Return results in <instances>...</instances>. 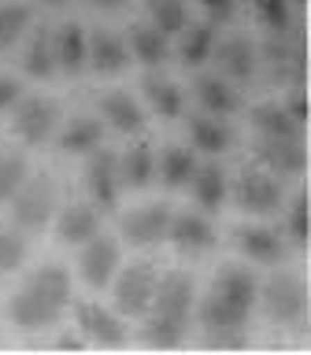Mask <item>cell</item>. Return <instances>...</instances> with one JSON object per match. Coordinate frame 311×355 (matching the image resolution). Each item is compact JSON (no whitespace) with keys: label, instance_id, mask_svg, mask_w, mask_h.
<instances>
[{"label":"cell","instance_id":"cell-28","mask_svg":"<svg viewBox=\"0 0 311 355\" xmlns=\"http://www.w3.org/2000/svg\"><path fill=\"white\" fill-rule=\"evenodd\" d=\"M26 285L33 288V293H41L44 300H52L56 307H63V311L71 307V274H67L63 266H56V263L37 266Z\"/></svg>","mask_w":311,"mask_h":355},{"label":"cell","instance_id":"cell-41","mask_svg":"<svg viewBox=\"0 0 311 355\" xmlns=\"http://www.w3.org/2000/svg\"><path fill=\"white\" fill-rule=\"evenodd\" d=\"M289 237H293V244H304L311 241V200L308 196H296L293 207H289Z\"/></svg>","mask_w":311,"mask_h":355},{"label":"cell","instance_id":"cell-44","mask_svg":"<svg viewBox=\"0 0 311 355\" xmlns=\"http://www.w3.org/2000/svg\"><path fill=\"white\" fill-rule=\"evenodd\" d=\"M289 115H293L300 126H304V122L311 119V104H308V93H300V85H296V93H293V100H289Z\"/></svg>","mask_w":311,"mask_h":355},{"label":"cell","instance_id":"cell-6","mask_svg":"<svg viewBox=\"0 0 311 355\" xmlns=\"http://www.w3.org/2000/svg\"><path fill=\"white\" fill-rule=\"evenodd\" d=\"M119 259H122L119 241L104 237V233H93V237L85 241V248H82V259H78L82 282H85L89 288L111 285V277H115V270H119Z\"/></svg>","mask_w":311,"mask_h":355},{"label":"cell","instance_id":"cell-33","mask_svg":"<svg viewBox=\"0 0 311 355\" xmlns=\"http://www.w3.org/2000/svg\"><path fill=\"white\" fill-rule=\"evenodd\" d=\"M156 171H160V182L167 189H185L193 171H196V159H193V152H185V148H167L160 155V163H156Z\"/></svg>","mask_w":311,"mask_h":355},{"label":"cell","instance_id":"cell-5","mask_svg":"<svg viewBox=\"0 0 311 355\" xmlns=\"http://www.w3.org/2000/svg\"><path fill=\"white\" fill-rule=\"evenodd\" d=\"M15 115H11V130L19 133L26 144H44L52 137L56 122H60V104L49 96H26L15 100Z\"/></svg>","mask_w":311,"mask_h":355},{"label":"cell","instance_id":"cell-43","mask_svg":"<svg viewBox=\"0 0 311 355\" xmlns=\"http://www.w3.org/2000/svg\"><path fill=\"white\" fill-rule=\"evenodd\" d=\"M200 8H204L215 22H230L233 11H237V0H200Z\"/></svg>","mask_w":311,"mask_h":355},{"label":"cell","instance_id":"cell-20","mask_svg":"<svg viewBox=\"0 0 311 355\" xmlns=\"http://www.w3.org/2000/svg\"><path fill=\"white\" fill-rule=\"evenodd\" d=\"M196 100H200V107H204L208 115H215V119H226V115H233V111H241L237 89L219 74L196 78Z\"/></svg>","mask_w":311,"mask_h":355},{"label":"cell","instance_id":"cell-16","mask_svg":"<svg viewBox=\"0 0 311 355\" xmlns=\"http://www.w3.org/2000/svg\"><path fill=\"white\" fill-rule=\"evenodd\" d=\"M208 60H215L219 78H230V82H244V78L255 74V49L244 37H226L211 44Z\"/></svg>","mask_w":311,"mask_h":355},{"label":"cell","instance_id":"cell-7","mask_svg":"<svg viewBox=\"0 0 311 355\" xmlns=\"http://www.w3.org/2000/svg\"><path fill=\"white\" fill-rule=\"evenodd\" d=\"M171 215L174 211L167 204H144L137 211H130L122 218V241L133 244V248H149V244H160L167 241V226H171Z\"/></svg>","mask_w":311,"mask_h":355},{"label":"cell","instance_id":"cell-17","mask_svg":"<svg viewBox=\"0 0 311 355\" xmlns=\"http://www.w3.org/2000/svg\"><path fill=\"white\" fill-rule=\"evenodd\" d=\"M85 67H93L96 74H122L130 67V49L126 41L115 37L108 30H96L89 37V55H85Z\"/></svg>","mask_w":311,"mask_h":355},{"label":"cell","instance_id":"cell-32","mask_svg":"<svg viewBox=\"0 0 311 355\" xmlns=\"http://www.w3.org/2000/svg\"><path fill=\"white\" fill-rule=\"evenodd\" d=\"M144 100H149V107L156 111L160 119H178L182 115V89L174 82H167V78H144Z\"/></svg>","mask_w":311,"mask_h":355},{"label":"cell","instance_id":"cell-26","mask_svg":"<svg viewBox=\"0 0 311 355\" xmlns=\"http://www.w3.org/2000/svg\"><path fill=\"white\" fill-rule=\"evenodd\" d=\"M189 185H193V196L204 211H219L222 200H226V174H222V166H215V163H204V166L196 163Z\"/></svg>","mask_w":311,"mask_h":355},{"label":"cell","instance_id":"cell-23","mask_svg":"<svg viewBox=\"0 0 311 355\" xmlns=\"http://www.w3.org/2000/svg\"><path fill=\"white\" fill-rule=\"evenodd\" d=\"M189 137H193V148L208 152V155H222L233 144V130L222 119H215V115L204 111V115L189 119Z\"/></svg>","mask_w":311,"mask_h":355},{"label":"cell","instance_id":"cell-8","mask_svg":"<svg viewBox=\"0 0 311 355\" xmlns=\"http://www.w3.org/2000/svg\"><path fill=\"white\" fill-rule=\"evenodd\" d=\"M260 300L274 322H296L304 315V285L296 274H274L260 288Z\"/></svg>","mask_w":311,"mask_h":355},{"label":"cell","instance_id":"cell-3","mask_svg":"<svg viewBox=\"0 0 311 355\" xmlns=\"http://www.w3.org/2000/svg\"><path fill=\"white\" fill-rule=\"evenodd\" d=\"M285 189H282V178L271 174L267 166H252V171H241L237 185H233V200H237L241 211L249 215H271L282 204Z\"/></svg>","mask_w":311,"mask_h":355},{"label":"cell","instance_id":"cell-36","mask_svg":"<svg viewBox=\"0 0 311 355\" xmlns=\"http://www.w3.org/2000/svg\"><path fill=\"white\" fill-rule=\"evenodd\" d=\"M144 11H149V26H156L163 37H174V33L185 30V8H182V0H149Z\"/></svg>","mask_w":311,"mask_h":355},{"label":"cell","instance_id":"cell-34","mask_svg":"<svg viewBox=\"0 0 311 355\" xmlns=\"http://www.w3.org/2000/svg\"><path fill=\"white\" fill-rule=\"evenodd\" d=\"M211 44H215V30L208 22H196V26L182 30V44H178V55H182L185 67H200L211 55Z\"/></svg>","mask_w":311,"mask_h":355},{"label":"cell","instance_id":"cell-2","mask_svg":"<svg viewBox=\"0 0 311 355\" xmlns=\"http://www.w3.org/2000/svg\"><path fill=\"white\" fill-rule=\"evenodd\" d=\"M156 277H160V270H156L152 263H133L119 277H111V282H115V311L119 315H130V318L149 315L152 311V293H156Z\"/></svg>","mask_w":311,"mask_h":355},{"label":"cell","instance_id":"cell-18","mask_svg":"<svg viewBox=\"0 0 311 355\" xmlns=\"http://www.w3.org/2000/svg\"><path fill=\"white\" fill-rule=\"evenodd\" d=\"M52 49H56V71L63 74H82L85 71V55H89V37L78 22H67L52 33Z\"/></svg>","mask_w":311,"mask_h":355},{"label":"cell","instance_id":"cell-22","mask_svg":"<svg viewBox=\"0 0 311 355\" xmlns=\"http://www.w3.org/2000/svg\"><path fill=\"white\" fill-rule=\"evenodd\" d=\"M156 178V155L149 144H130L126 152L119 155V182L122 189H149Z\"/></svg>","mask_w":311,"mask_h":355},{"label":"cell","instance_id":"cell-31","mask_svg":"<svg viewBox=\"0 0 311 355\" xmlns=\"http://www.w3.org/2000/svg\"><path fill=\"white\" fill-rule=\"evenodd\" d=\"M22 71L30 78H52L56 74V49H52V33L37 30L26 41V52H22Z\"/></svg>","mask_w":311,"mask_h":355},{"label":"cell","instance_id":"cell-12","mask_svg":"<svg viewBox=\"0 0 311 355\" xmlns=\"http://www.w3.org/2000/svg\"><path fill=\"white\" fill-rule=\"evenodd\" d=\"M8 318L19 329H49L63 318V307H56L52 300H44L41 293H33L30 285H22L8 304Z\"/></svg>","mask_w":311,"mask_h":355},{"label":"cell","instance_id":"cell-37","mask_svg":"<svg viewBox=\"0 0 311 355\" xmlns=\"http://www.w3.org/2000/svg\"><path fill=\"white\" fill-rule=\"evenodd\" d=\"M33 11L26 4H4L0 8V52H8L11 44H19V37L30 30Z\"/></svg>","mask_w":311,"mask_h":355},{"label":"cell","instance_id":"cell-49","mask_svg":"<svg viewBox=\"0 0 311 355\" xmlns=\"http://www.w3.org/2000/svg\"><path fill=\"white\" fill-rule=\"evenodd\" d=\"M289 4H308V0H289Z\"/></svg>","mask_w":311,"mask_h":355},{"label":"cell","instance_id":"cell-1","mask_svg":"<svg viewBox=\"0 0 311 355\" xmlns=\"http://www.w3.org/2000/svg\"><path fill=\"white\" fill-rule=\"evenodd\" d=\"M56 200H60V193H56L52 174H26V182H22L15 189V196L8 200L11 218H15L19 230H41V226H49Z\"/></svg>","mask_w":311,"mask_h":355},{"label":"cell","instance_id":"cell-9","mask_svg":"<svg viewBox=\"0 0 311 355\" xmlns=\"http://www.w3.org/2000/svg\"><path fill=\"white\" fill-rule=\"evenodd\" d=\"M255 159L278 178H296L308 166L304 141L300 137H260L255 141Z\"/></svg>","mask_w":311,"mask_h":355},{"label":"cell","instance_id":"cell-24","mask_svg":"<svg viewBox=\"0 0 311 355\" xmlns=\"http://www.w3.org/2000/svg\"><path fill=\"white\" fill-rule=\"evenodd\" d=\"M100 115L122 133H141L144 130V111L130 93H108L104 100H100Z\"/></svg>","mask_w":311,"mask_h":355},{"label":"cell","instance_id":"cell-45","mask_svg":"<svg viewBox=\"0 0 311 355\" xmlns=\"http://www.w3.org/2000/svg\"><path fill=\"white\" fill-rule=\"evenodd\" d=\"M15 100H19V82L11 74H0V111L11 107Z\"/></svg>","mask_w":311,"mask_h":355},{"label":"cell","instance_id":"cell-21","mask_svg":"<svg viewBox=\"0 0 311 355\" xmlns=\"http://www.w3.org/2000/svg\"><path fill=\"white\" fill-rule=\"evenodd\" d=\"M100 230V215L93 204H67L56 218V237L63 244H85Z\"/></svg>","mask_w":311,"mask_h":355},{"label":"cell","instance_id":"cell-10","mask_svg":"<svg viewBox=\"0 0 311 355\" xmlns=\"http://www.w3.org/2000/svg\"><path fill=\"white\" fill-rule=\"evenodd\" d=\"M263 60H267V67H271V78H278V82H293V85L304 82L308 60H304L300 41L289 30L285 33H274V37L263 44Z\"/></svg>","mask_w":311,"mask_h":355},{"label":"cell","instance_id":"cell-35","mask_svg":"<svg viewBox=\"0 0 311 355\" xmlns=\"http://www.w3.org/2000/svg\"><path fill=\"white\" fill-rule=\"evenodd\" d=\"M196 315H200V326L204 329H241L244 326V315H237L230 304H222L215 293H208L204 300H200Z\"/></svg>","mask_w":311,"mask_h":355},{"label":"cell","instance_id":"cell-30","mask_svg":"<svg viewBox=\"0 0 311 355\" xmlns=\"http://www.w3.org/2000/svg\"><path fill=\"white\" fill-rule=\"evenodd\" d=\"M141 337L149 348H178L185 340V322L160 315V311H149V322L141 326Z\"/></svg>","mask_w":311,"mask_h":355},{"label":"cell","instance_id":"cell-40","mask_svg":"<svg viewBox=\"0 0 311 355\" xmlns=\"http://www.w3.org/2000/svg\"><path fill=\"white\" fill-rule=\"evenodd\" d=\"M255 15L271 33H285L293 26V15H289V0H252Z\"/></svg>","mask_w":311,"mask_h":355},{"label":"cell","instance_id":"cell-25","mask_svg":"<svg viewBox=\"0 0 311 355\" xmlns=\"http://www.w3.org/2000/svg\"><path fill=\"white\" fill-rule=\"evenodd\" d=\"M126 49L133 52V60H141L144 67H160V63H167V55H171L167 37L156 26H149V22L130 26V44H126Z\"/></svg>","mask_w":311,"mask_h":355},{"label":"cell","instance_id":"cell-42","mask_svg":"<svg viewBox=\"0 0 311 355\" xmlns=\"http://www.w3.org/2000/svg\"><path fill=\"white\" fill-rule=\"evenodd\" d=\"M208 348H244V344H249V337H244L241 329H208Z\"/></svg>","mask_w":311,"mask_h":355},{"label":"cell","instance_id":"cell-39","mask_svg":"<svg viewBox=\"0 0 311 355\" xmlns=\"http://www.w3.org/2000/svg\"><path fill=\"white\" fill-rule=\"evenodd\" d=\"M26 255H30L26 241H22L15 230L0 226V274H15L19 266L26 263Z\"/></svg>","mask_w":311,"mask_h":355},{"label":"cell","instance_id":"cell-48","mask_svg":"<svg viewBox=\"0 0 311 355\" xmlns=\"http://www.w3.org/2000/svg\"><path fill=\"white\" fill-rule=\"evenodd\" d=\"M41 4H52V8H60V4H63V0H41Z\"/></svg>","mask_w":311,"mask_h":355},{"label":"cell","instance_id":"cell-13","mask_svg":"<svg viewBox=\"0 0 311 355\" xmlns=\"http://www.w3.org/2000/svg\"><path fill=\"white\" fill-rule=\"evenodd\" d=\"M167 241L174 244L182 255H200L215 244V230L204 215L196 211H182V215H171V226H167Z\"/></svg>","mask_w":311,"mask_h":355},{"label":"cell","instance_id":"cell-27","mask_svg":"<svg viewBox=\"0 0 311 355\" xmlns=\"http://www.w3.org/2000/svg\"><path fill=\"white\" fill-rule=\"evenodd\" d=\"M96 144H104V122L89 119V115L71 119V126L60 133V148L67 155H85V152H93Z\"/></svg>","mask_w":311,"mask_h":355},{"label":"cell","instance_id":"cell-47","mask_svg":"<svg viewBox=\"0 0 311 355\" xmlns=\"http://www.w3.org/2000/svg\"><path fill=\"white\" fill-rule=\"evenodd\" d=\"M93 4H96V8H119L122 0H93Z\"/></svg>","mask_w":311,"mask_h":355},{"label":"cell","instance_id":"cell-15","mask_svg":"<svg viewBox=\"0 0 311 355\" xmlns=\"http://www.w3.org/2000/svg\"><path fill=\"white\" fill-rule=\"evenodd\" d=\"M211 293H215L222 304H230L237 315L249 318L255 300H260V285H255V277L249 270H241V266H226L215 282H211Z\"/></svg>","mask_w":311,"mask_h":355},{"label":"cell","instance_id":"cell-38","mask_svg":"<svg viewBox=\"0 0 311 355\" xmlns=\"http://www.w3.org/2000/svg\"><path fill=\"white\" fill-rule=\"evenodd\" d=\"M26 174H30V166H26V155L22 152L0 155V204H8L15 196V189L26 182Z\"/></svg>","mask_w":311,"mask_h":355},{"label":"cell","instance_id":"cell-29","mask_svg":"<svg viewBox=\"0 0 311 355\" xmlns=\"http://www.w3.org/2000/svg\"><path fill=\"white\" fill-rule=\"evenodd\" d=\"M252 130L260 133V137H300V122L278 104L252 107Z\"/></svg>","mask_w":311,"mask_h":355},{"label":"cell","instance_id":"cell-4","mask_svg":"<svg viewBox=\"0 0 311 355\" xmlns=\"http://www.w3.org/2000/svg\"><path fill=\"white\" fill-rule=\"evenodd\" d=\"M89 163H85V189L93 196V207H115L119 204V193H122V182H119V155L96 144L93 152H85Z\"/></svg>","mask_w":311,"mask_h":355},{"label":"cell","instance_id":"cell-46","mask_svg":"<svg viewBox=\"0 0 311 355\" xmlns=\"http://www.w3.org/2000/svg\"><path fill=\"white\" fill-rule=\"evenodd\" d=\"M56 348H63V352H82V348H85V337H74V333H63V337L56 340Z\"/></svg>","mask_w":311,"mask_h":355},{"label":"cell","instance_id":"cell-19","mask_svg":"<svg viewBox=\"0 0 311 355\" xmlns=\"http://www.w3.org/2000/svg\"><path fill=\"white\" fill-rule=\"evenodd\" d=\"M233 244L255 263H282L285 252H289L285 241L267 226H241L237 233H233Z\"/></svg>","mask_w":311,"mask_h":355},{"label":"cell","instance_id":"cell-11","mask_svg":"<svg viewBox=\"0 0 311 355\" xmlns=\"http://www.w3.org/2000/svg\"><path fill=\"white\" fill-rule=\"evenodd\" d=\"M193 300H196V288H193V277L182 274V270H171V274H160L156 277V293H152V311L160 315H171V318H189L193 311Z\"/></svg>","mask_w":311,"mask_h":355},{"label":"cell","instance_id":"cell-14","mask_svg":"<svg viewBox=\"0 0 311 355\" xmlns=\"http://www.w3.org/2000/svg\"><path fill=\"white\" fill-rule=\"evenodd\" d=\"M78 326H82L85 340L100 344V348H122L126 344V326L119 322L115 311L100 304H78Z\"/></svg>","mask_w":311,"mask_h":355}]
</instances>
